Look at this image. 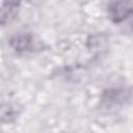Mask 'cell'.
<instances>
[{
	"instance_id": "obj_1",
	"label": "cell",
	"mask_w": 133,
	"mask_h": 133,
	"mask_svg": "<svg viewBox=\"0 0 133 133\" xmlns=\"http://www.w3.org/2000/svg\"><path fill=\"white\" fill-rule=\"evenodd\" d=\"M110 10H111V18L114 20V22L123 21L129 16L131 11L130 0H118L111 6Z\"/></svg>"
}]
</instances>
